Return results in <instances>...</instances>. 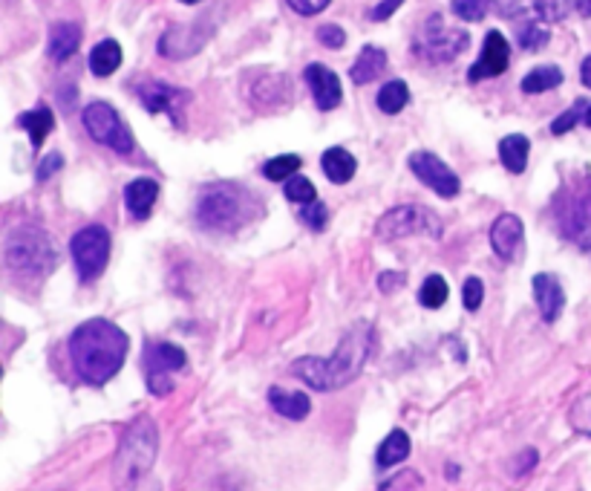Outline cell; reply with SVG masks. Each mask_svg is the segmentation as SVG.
<instances>
[{
	"label": "cell",
	"instance_id": "cell-19",
	"mask_svg": "<svg viewBox=\"0 0 591 491\" xmlns=\"http://www.w3.org/2000/svg\"><path fill=\"white\" fill-rule=\"evenodd\" d=\"M246 99L251 104H286L291 99V81L277 72H257L254 87H246Z\"/></svg>",
	"mask_w": 591,
	"mask_h": 491
},
{
	"label": "cell",
	"instance_id": "cell-26",
	"mask_svg": "<svg viewBox=\"0 0 591 491\" xmlns=\"http://www.w3.org/2000/svg\"><path fill=\"white\" fill-rule=\"evenodd\" d=\"M528 154H531V142L522 133H511L500 142V159L508 174H525L528 168Z\"/></svg>",
	"mask_w": 591,
	"mask_h": 491
},
{
	"label": "cell",
	"instance_id": "cell-5",
	"mask_svg": "<svg viewBox=\"0 0 591 491\" xmlns=\"http://www.w3.org/2000/svg\"><path fill=\"white\" fill-rule=\"evenodd\" d=\"M156 454H159V428L151 416H139L121 433L116 465H113V483L119 488L136 486L153 468Z\"/></svg>",
	"mask_w": 591,
	"mask_h": 491
},
{
	"label": "cell",
	"instance_id": "cell-12",
	"mask_svg": "<svg viewBox=\"0 0 591 491\" xmlns=\"http://www.w3.org/2000/svg\"><path fill=\"white\" fill-rule=\"evenodd\" d=\"M407 165H410V171L421 179V183L427 186L430 191H436L438 197H445V199L459 197L461 179L453 174V168L448 165V162H441L436 154H430V151H416V154H410Z\"/></svg>",
	"mask_w": 591,
	"mask_h": 491
},
{
	"label": "cell",
	"instance_id": "cell-4",
	"mask_svg": "<svg viewBox=\"0 0 591 491\" xmlns=\"http://www.w3.org/2000/svg\"><path fill=\"white\" fill-rule=\"evenodd\" d=\"M6 266L15 278L24 281H41L58 266V246L41 226L24 223L12 229L4 249Z\"/></svg>",
	"mask_w": 591,
	"mask_h": 491
},
{
	"label": "cell",
	"instance_id": "cell-2",
	"mask_svg": "<svg viewBox=\"0 0 591 491\" xmlns=\"http://www.w3.org/2000/svg\"><path fill=\"white\" fill-rule=\"evenodd\" d=\"M369 347H373V326L355 324L353 330L341 338L338 350L329 358L303 356L291 365V373L301 381H306L311 390H323V393L341 390L349 381H355L361 376L366 358H369Z\"/></svg>",
	"mask_w": 591,
	"mask_h": 491
},
{
	"label": "cell",
	"instance_id": "cell-21",
	"mask_svg": "<svg viewBox=\"0 0 591 491\" xmlns=\"http://www.w3.org/2000/svg\"><path fill=\"white\" fill-rule=\"evenodd\" d=\"M188 365V356L185 350H179L176 344L168 341H151L144 347V373H174V370H185Z\"/></svg>",
	"mask_w": 591,
	"mask_h": 491
},
{
	"label": "cell",
	"instance_id": "cell-49",
	"mask_svg": "<svg viewBox=\"0 0 591 491\" xmlns=\"http://www.w3.org/2000/svg\"><path fill=\"white\" fill-rule=\"evenodd\" d=\"M575 9L583 17H591V0H575Z\"/></svg>",
	"mask_w": 591,
	"mask_h": 491
},
{
	"label": "cell",
	"instance_id": "cell-40",
	"mask_svg": "<svg viewBox=\"0 0 591 491\" xmlns=\"http://www.w3.org/2000/svg\"><path fill=\"white\" fill-rule=\"evenodd\" d=\"M461 301H465V306L470 309V313H476V309L482 306V301H485V283L479 278H468L465 286H461Z\"/></svg>",
	"mask_w": 591,
	"mask_h": 491
},
{
	"label": "cell",
	"instance_id": "cell-15",
	"mask_svg": "<svg viewBox=\"0 0 591 491\" xmlns=\"http://www.w3.org/2000/svg\"><path fill=\"white\" fill-rule=\"evenodd\" d=\"M303 81L311 90V99L321 107V111H335L343 101V87L335 69H329L323 64H309L303 69Z\"/></svg>",
	"mask_w": 591,
	"mask_h": 491
},
{
	"label": "cell",
	"instance_id": "cell-13",
	"mask_svg": "<svg viewBox=\"0 0 591 491\" xmlns=\"http://www.w3.org/2000/svg\"><path fill=\"white\" fill-rule=\"evenodd\" d=\"M139 101L144 104L147 113H164L176 127L182 124V111L185 104L191 101V93L182 87L174 84H164V81H142L136 87Z\"/></svg>",
	"mask_w": 591,
	"mask_h": 491
},
{
	"label": "cell",
	"instance_id": "cell-39",
	"mask_svg": "<svg viewBox=\"0 0 591 491\" xmlns=\"http://www.w3.org/2000/svg\"><path fill=\"white\" fill-rule=\"evenodd\" d=\"M301 220L311 229V231H323L326 223H329V211L323 203H318V199H311V203L301 206Z\"/></svg>",
	"mask_w": 591,
	"mask_h": 491
},
{
	"label": "cell",
	"instance_id": "cell-35",
	"mask_svg": "<svg viewBox=\"0 0 591 491\" xmlns=\"http://www.w3.org/2000/svg\"><path fill=\"white\" fill-rule=\"evenodd\" d=\"M450 9L456 17H461V21L476 24L493 9V0H450Z\"/></svg>",
	"mask_w": 591,
	"mask_h": 491
},
{
	"label": "cell",
	"instance_id": "cell-8",
	"mask_svg": "<svg viewBox=\"0 0 591 491\" xmlns=\"http://www.w3.org/2000/svg\"><path fill=\"white\" fill-rule=\"evenodd\" d=\"M81 122L92 142H99L116 154H133L136 139L131 133V127L121 122V116L107 101H90L81 113Z\"/></svg>",
	"mask_w": 591,
	"mask_h": 491
},
{
	"label": "cell",
	"instance_id": "cell-41",
	"mask_svg": "<svg viewBox=\"0 0 591 491\" xmlns=\"http://www.w3.org/2000/svg\"><path fill=\"white\" fill-rule=\"evenodd\" d=\"M147 379V390H151L153 396H171L174 388H176V381L171 379V373H144Z\"/></svg>",
	"mask_w": 591,
	"mask_h": 491
},
{
	"label": "cell",
	"instance_id": "cell-37",
	"mask_svg": "<svg viewBox=\"0 0 591 491\" xmlns=\"http://www.w3.org/2000/svg\"><path fill=\"white\" fill-rule=\"evenodd\" d=\"M586 107H588V101H586V99H577L560 119L551 122V133H554V136H563V133H568V131H575V127L586 119Z\"/></svg>",
	"mask_w": 591,
	"mask_h": 491
},
{
	"label": "cell",
	"instance_id": "cell-20",
	"mask_svg": "<svg viewBox=\"0 0 591 491\" xmlns=\"http://www.w3.org/2000/svg\"><path fill=\"white\" fill-rule=\"evenodd\" d=\"M159 199V183L151 176H139L133 183H127L124 188V206L131 211L136 220H147Z\"/></svg>",
	"mask_w": 591,
	"mask_h": 491
},
{
	"label": "cell",
	"instance_id": "cell-28",
	"mask_svg": "<svg viewBox=\"0 0 591 491\" xmlns=\"http://www.w3.org/2000/svg\"><path fill=\"white\" fill-rule=\"evenodd\" d=\"M21 127L29 133V142H32V148L38 151L41 144L47 142V136L52 133V127H55V113L49 111V107H44V104H38L35 111H26V113H21Z\"/></svg>",
	"mask_w": 591,
	"mask_h": 491
},
{
	"label": "cell",
	"instance_id": "cell-46",
	"mask_svg": "<svg viewBox=\"0 0 591 491\" xmlns=\"http://www.w3.org/2000/svg\"><path fill=\"white\" fill-rule=\"evenodd\" d=\"M421 477L416 475V471H401V475L390 483H384L381 488H421Z\"/></svg>",
	"mask_w": 591,
	"mask_h": 491
},
{
	"label": "cell",
	"instance_id": "cell-33",
	"mask_svg": "<svg viewBox=\"0 0 591 491\" xmlns=\"http://www.w3.org/2000/svg\"><path fill=\"white\" fill-rule=\"evenodd\" d=\"M303 168V159L298 154H280V156H274L269 159L266 165H263V176L271 179V183H280V179H289L294 174H301Z\"/></svg>",
	"mask_w": 591,
	"mask_h": 491
},
{
	"label": "cell",
	"instance_id": "cell-10",
	"mask_svg": "<svg viewBox=\"0 0 591 491\" xmlns=\"http://www.w3.org/2000/svg\"><path fill=\"white\" fill-rule=\"evenodd\" d=\"M468 44H470V35L465 29H453L445 24L441 15H430L421 32L418 52L433 64H450L468 49Z\"/></svg>",
	"mask_w": 591,
	"mask_h": 491
},
{
	"label": "cell",
	"instance_id": "cell-31",
	"mask_svg": "<svg viewBox=\"0 0 591 491\" xmlns=\"http://www.w3.org/2000/svg\"><path fill=\"white\" fill-rule=\"evenodd\" d=\"M560 84H563V69L560 67H537L522 79V93L540 96V93H548V90L560 87Z\"/></svg>",
	"mask_w": 591,
	"mask_h": 491
},
{
	"label": "cell",
	"instance_id": "cell-17",
	"mask_svg": "<svg viewBox=\"0 0 591 491\" xmlns=\"http://www.w3.org/2000/svg\"><path fill=\"white\" fill-rule=\"evenodd\" d=\"M525 240V226L516 214H500L496 223L491 226V246L500 254L502 261H516L520 258V249Z\"/></svg>",
	"mask_w": 591,
	"mask_h": 491
},
{
	"label": "cell",
	"instance_id": "cell-43",
	"mask_svg": "<svg viewBox=\"0 0 591 491\" xmlns=\"http://www.w3.org/2000/svg\"><path fill=\"white\" fill-rule=\"evenodd\" d=\"M286 4L298 12V15H306V17H311V15H321L332 0H286Z\"/></svg>",
	"mask_w": 591,
	"mask_h": 491
},
{
	"label": "cell",
	"instance_id": "cell-24",
	"mask_svg": "<svg viewBox=\"0 0 591 491\" xmlns=\"http://www.w3.org/2000/svg\"><path fill=\"white\" fill-rule=\"evenodd\" d=\"M321 168H323V174H326L329 183L343 186V183H349V179L355 176L358 159H355L353 154H349L346 148H329V151H323V156H321Z\"/></svg>",
	"mask_w": 591,
	"mask_h": 491
},
{
	"label": "cell",
	"instance_id": "cell-23",
	"mask_svg": "<svg viewBox=\"0 0 591 491\" xmlns=\"http://www.w3.org/2000/svg\"><path fill=\"white\" fill-rule=\"evenodd\" d=\"M384 69H386V52H384L381 47L366 44V47L358 52L355 64L349 67V79H353V84L364 87V84H369V81H375Z\"/></svg>",
	"mask_w": 591,
	"mask_h": 491
},
{
	"label": "cell",
	"instance_id": "cell-30",
	"mask_svg": "<svg viewBox=\"0 0 591 491\" xmlns=\"http://www.w3.org/2000/svg\"><path fill=\"white\" fill-rule=\"evenodd\" d=\"M407 101H410V87H407V81H401V79L384 84L378 90V99H375L378 111L386 113V116H398L404 107H407Z\"/></svg>",
	"mask_w": 591,
	"mask_h": 491
},
{
	"label": "cell",
	"instance_id": "cell-1",
	"mask_svg": "<svg viewBox=\"0 0 591 491\" xmlns=\"http://www.w3.org/2000/svg\"><path fill=\"white\" fill-rule=\"evenodd\" d=\"M131 341L121 326L107 318H90L69 336V361L90 388H104L121 370Z\"/></svg>",
	"mask_w": 591,
	"mask_h": 491
},
{
	"label": "cell",
	"instance_id": "cell-18",
	"mask_svg": "<svg viewBox=\"0 0 591 491\" xmlns=\"http://www.w3.org/2000/svg\"><path fill=\"white\" fill-rule=\"evenodd\" d=\"M533 286V301H537V309L545 324H554L560 315H563V306H565V293H563V283L548 275V272H540V275H533L531 281Z\"/></svg>",
	"mask_w": 591,
	"mask_h": 491
},
{
	"label": "cell",
	"instance_id": "cell-11",
	"mask_svg": "<svg viewBox=\"0 0 591 491\" xmlns=\"http://www.w3.org/2000/svg\"><path fill=\"white\" fill-rule=\"evenodd\" d=\"M493 9L500 17L511 21H545L560 24L575 12V0H493Z\"/></svg>",
	"mask_w": 591,
	"mask_h": 491
},
{
	"label": "cell",
	"instance_id": "cell-36",
	"mask_svg": "<svg viewBox=\"0 0 591 491\" xmlns=\"http://www.w3.org/2000/svg\"><path fill=\"white\" fill-rule=\"evenodd\" d=\"M283 194H286V199H291V203H298V206H306V203H311V199H318L315 186H311L309 179L301 176V174H294V176L286 179Z\"/></svg>",
	"mask_w": 591,
	"mask_h": 491
},
{
	"label": "cell",
	"instance_id": "cell-32",
	"mask_svg": "<svg viewBox=\"0 0 591 491\" xmlns=\"http://www.w3.org/2000/svg\"><path fill=\"white\" fill-rule=\"evenodd\" d=\"M448 295H450V289H448V281L441 278V275H427L418 289V301L424 309H441L448 304Z\"/></svg>",
	"mask_w": 591,
	"mask_h": 491
},
{
	"label": "cell",
	"instance_id": "cell-25",
	"mask_svg": "<svg viewBox=\"0 0 591 491\" xmlns=\"http://www.w3.org/2000/svg\"><path fill=\"white\" fill-rule=\"evenodd\" d=\"M269 405L286 416V420H294V422H301L309 416L311 411V402H309V396L301 393V390H283V388H271L269 390Z\"/></svg>",
	"mask_w": 591,
	"mask_h": 491
},
{
	"label": "cell",
	"instance_id": "cell-14",
	"mask_svg": "<svg viewBox=\"0 0 591 491\" xmlns=\"http://www.w3.org/2000/svg\"><path fill=\"white\" fill-rule=\"evenodd\" d=\"M511 64V47H508V38L500 32V29H491L488 38H485V47L479 52V61L470 67L468 72V81L476 84L482 79H496L502 76Z\"/></svg>",
	"mask_w": 591,
	"mask_h": 491
},
{
	"label": "cell",
	"instance_id": "cell-45",
	"mask_svg": "<svg viewBox=\"0 0 591 491\" xmlns=\"http://www.w3.org/2000/svg\"><path fill=\"white\" fill-rule=\"evenodd\" d=\"M404 283H407V275H404V272H384V275L378 278L381 293H396V289H401Z\"/></svg>",
	"mask_w": 591,
	"mask_h": 491
},
{
	"label": "cell",
	"instance_id": "cell-34",
	"mask_svg": "<svg viewBox=\"0 0 591 491\" xmlns=\"http://www.w3.org/2000/svg\"><path fill=\"white\" fill-rule=\"evenodd\" d=\"M548 27H545V21H525V24H520V29H516V41H520V47L522 49H528V52H537V49H543L545 44H548Z\"/></svg>",
	"mask_w": 591,
	"mask_h": 491
},
{
	"label": "cell",
	"instance_id": "cell-7",
	"mask_svg": "<svg viewBox=\"0 0 591 491\" xmlns=\"http://www.w3.org/2000/svg\"><path fill=\"white\" fill-rule=\"evenodd\" d=\"M441 220L424 206H396L386 214H381V220L375 223L378 240H401V238H413V234H424V238H441Z\"/></svg>",
	"mask_w": 591,
	"mask_h": 491
},
{
	"label": "cell",
	"instance_id": "cell-9",
	"mask_svg": "<svg viewBox=\"0 0 591 491\" xmlns=\"http://www.w3.org/2000/svg\"><path fill=\"white\" fill-rule=\"evenodd\" d=\"M110 249H113V240H110V231L104 226H87L69 240L72 263H76L84 283L101 278V272L110 263Z\"/></svg>",
	"mask_w": 591,
	"mask_h": 491
},
{
	"label": "cell",
	"instance_id": "cell-3",
	"mask_svg": "<svg viewBox=\"0 0 591 491\" xmlns=\"http://www.w3.org/2000/svg\"><path fill=\"white\" fill-rule=\"evenodd\" d=\"M263 214L257 194L239 183H211L199 191L196 223L214 234H234Z\"/></svg>",
	"mask_w": 591,
	"mask_h": 491
},
{
	"label": "cell",
	"instance_id": "cell-27",
	"mask_svg": "<svg viewBox=\"0 0 591 491\" xmlns=\"http://www.w3.org/2000/svg\"><path fill=\"white\" fill-rule=\"evenodd\" d=\"M119 67H121V47H119V41L104 38L101 44L92 47V52H90V72H92V76L107 79V76H113Z\"/></svg>",
	"mask_w": 591,
	"mask_h": 491
},
{
	"label": "cell",
	"instance_id": "cell-38",
	"mask_svg": "<svg viewBox=\"0 0 591 491\" xmlns=\"http://www.w3.org/2000/svg\"><path fill=\"white\" fill-rule=\"evenodd\" d=\"M568 425L583 436H591V396H580L568 411Z\"/></svg>",
	"mask_w": 591,
	"mask_h": 491
},
{
	"label": "cell",
	"instance_id": "cell-47",
	"mask_svg": "<svg viewBox=\"0 0 591 491\" xmlns=\"http://www.w3.org/2000/svg\"><path fill=\"white\" fill-rule=\"evenodd\" d=\"M401 4H404V0H381V4L373 12H369V17H373V21H386V17H390L393 12L401 9Z\"/></svg>",
	"mask_w": 591,
	"mask_h": 491
},
{
	"label": "cell",
	"instance_id": "cell-6",
	"mask_svg": "<svg viewBox=\"0 0 591 491\" xmlns=\"http://www.w3.org/2000/svg\"><path fill=\"white\" fill-rule=\"evenodd\" d=\"M554 217L565 240L591 251V183L565 186L554 203Z\"/></svg>",
	"mask_w": 591,
	"mask_h": 491
},
{
	"label": "cell",
	"instance_id": "cell-16",
	"mask_svg": "<svg viewBox=\"0 0 591 491\" xmlns=\"http://www.w3.org/2000/svg\"><path fill=\"white\" fill-rule=\"evenodd\" d=\"M208 32L202 27H171L168 32L159 38V52L164 59H191L196 52L206 47Z\"/></svg>",
	"mask_w": 591,
	"mask_h": 491
},
{
	"label": "cell",
	"instance_id": "cell-44",
	"mask_svg": "<svg viewBox=\"0 0 591 491\" xmlns=\"http://www.w3.org/2000/svg\"><path fill=\"white\" fill-rule=\"evenodd\" d=\"M61 168H64V156L61 154H47V159L38 165V179H41V183H47V179L52 174H58Z\"/></svg>",
	"mask_w": 591,
	"mask_h": 491
},
{
	"label": "cell",
	"instance_id": "cell-50",
	"mask_svg": "<svg viewBox=\"0 0 591 491\" xmlns=\"http://www.w3.org/2000/svg\"><path fill=\"white\" fill-rule=\"evenodd\" d=\"M583 122H586V124L591 127V101H588V107H586V119H583Z\"/></svg>",
	"mask_w": 591,
	"mask_h": 491
},
{
	"label": "cell",
	"instance_id": "cell-22",
	"mask_svg": "<svg viewBox=\"0 0 591 491\" xmlns=\"http://www.w3.org/2000/svg\"><path fill=\"white\" fill-rule=\"evenodd\" d=\"M81 47V27L79 24H69L61 21L49 29V41H47V56L52 61H67L69 56H76Z\"/></svg>",
	"mask_w": 591,
	"mask_h": 491
},
{
	"label": "cell",
	"instance_id": "cell-42",
	"mask_svg": "<svg viewBox=\"0 0 591 491\" xmlns=\"http://www.w3.org/2000/svg\"><path fill=\"white\" fill-rule=\"evenodd\" d=\"M318 41H321L323 47H329V49H341V47L346 44V32H343L338 24H323V27L318 29Z\"/></svg>",
	"mask_w": 591,
	"mask_h": 491
},
{
	"label": "cell",
	"instance_id": "cell-29",
	"mask_svg": "<svg viewBox=\"0 0 591 491\" xmlns=\"http://www.w3.org/2000/svg\"><path fill=\"white\" fill-rule=\"evenodd\" d=\"M407 457H410V436H407V431H401V428H396V431L378 445V451H375L378 468H393V465L404 463Z\"/></svg>",
	"mask_w": 591,
	"mask_h": 491
},
{
	"label": "cell",
	"instance_id": "cell-51",
	"mask_svg": "<svg viewBox=\"0 0 591 491\" xmlns=\"http://www.w3.org/2000/svg\"><path fill=\"white\" fill-rule=\"evenodd\" d=\"M179 4H188V6H194V4H202V0H179Z\"/></svg>",
	"mask_w": 591,
	"mask_h": 491
},
{
	"label": "cell",
	"instance_id": "cell-48",
	"mask_svg": "<svg viewBox=\"0 0 591 491\" xmlns=\"http://www.w3.org/2000/svg\"><path fill=\"white\" fill-rule=\"evenodd\" d=\"M580 81L591 90V56L583 61V67H580Z\"/></svg>",
	"mask_w": 591,
	"mask_h": 491
}]
</instances>
